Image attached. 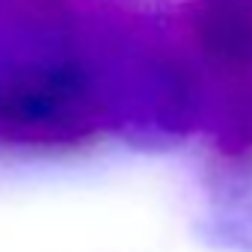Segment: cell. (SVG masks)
<instances>
[{
  "instance_id": "cell-1",
  "label": "cell",
  "mask_w": 252,
  "mask_h": 252,
  "mask_svg": "<svg viewBox=\"0 0 252 252\" xmlns=\"http://www.w3.org/2000/svg\"><path fill=\"white\" fill-rule=\"evenodd\" d=\"M101 0H0V155L54 158L107 137Z\"/></svg>"
},
{
  "instance_id": "cell-2",
  "label": "cell",
  "mask_w": 252,
  "mask_h": 252,
  "mask_svg": "<svg viewBox=\"0 0 252 252\" xmlns=\"http://www.w3.org/2000/svg\"><path fill=\"white\" fill-rule=\"evenodd\" d=\"M95 71L107 137L158 152L199 131L202 74L184 27L101 3Z\"/></svg>"
},
{
  "instance_id": "cell-3",
  "label": "cell",
  "mask_w": 252,
  "mask_h": 252,
  "mask_svg": "<svg viewBox=\"0 0 252 252\" xmlns=\"http://www.w3.org/2000/svg\"><path fill=\"white\" fill-rule=\"evenodd\" d=\"M208 71H252V0H187L181 21Z\"/></svg>"
},
{
  "instance_id": "cell-4",
  "label": "cell",
  "mask_w": 252,
  "mask_h": 252,
  "mask_svg": "<svg viewBox=\"0 0 252 252\" xmlns=\"http://www.w3.org/2000/svg\"><path fill=\"white\" fill-rule=\"evenodd\" d=\"M202 74V119L220 163H252V71H208Z\"/></svg>"
},
{
  "instance_id": "cell-5",
  "label": "cell",
  "mask_w": 252,
  "mask_h": 252,
  "mask_svg": "<svg viewBox=\"0 0 252 252\" xmlns=\"http://www.w3.org/2000/svg\"><path fill=\"white\" fill-rule=\"evenodd\" d=\"M220 169L205 234L222 249L252 252V163H222Z\"/></svg>"
}]
</instances>
